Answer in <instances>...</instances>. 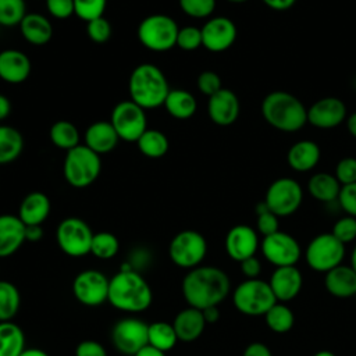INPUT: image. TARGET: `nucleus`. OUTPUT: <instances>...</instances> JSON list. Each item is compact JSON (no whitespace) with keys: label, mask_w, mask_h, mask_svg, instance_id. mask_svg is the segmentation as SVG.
Listing matches in <instances>:
<instances>
[{"label":"nucleus","mask_w":356,"mask_h":356,"mask_svg":"<svg viewBox=\"0 0 356 356\" xmlns=\"http://www.w3.org/2000/svg\"><path fill=\"white\" fill-rule=\"evenodd\" d=\"M231 281L225 271L216 266H197L182 280V295L188 306L203 310L218 306L229 293Z\"/></svg>","instance_id":"obj_1"},{"label":"nucleus","mask_w":356,"mask_h":356,"mask_svg":"<svg viewBox=\"0 0 356 356\" xmlns=\"http://www.w3.org/2000/svg\"><path fill=\"white\" fill-rule=\"evenodd\" d=\"M153 293L149 282L135 270L122 268L110 278L107 302L128 313H139L152 305Z\"/></svg>","instance_id":"obj_2"},{"label":"nucleus","mask_w":356,"mask_h":356,"mask_svg":"<svg viewBox=\"0 0 356 356\" xmlns=\"http://www.w3.org/2000/svg\"><path fill=\"white\" fill-rule=\"evenodd\" d=\"M261 115L273 128L282 132H296L307 122V108L292 93L274 90L261 102Z\"/></svg>","instance_id":"obj_3"},{"label":"nucleus","mask_w":356,"mask_h":356,"mask_svg":"<svg viewBox=\"0 0 356 356\" xmlns=\"http://www.w3.org/2000/svg\"><path fill=\"white\" fill-rule=\"evenodd\" d=\"M128 92L132 102L149 110L163 106L170 86L164 72L157 65L142 63L136 65L129 75Z\"/></svg>","instance_id":"obj_4"},{"label":"nucleus","mask_w":356,"mask_h":356,"mask_svg":"<svg viewBox=\"0 0 356 356\" xmlns=\"http://www.w3.org/2000/svg\"><path fill=\"white\" fill-rule=\"evenodd\" d=\"M102 171L100 156L86 145H78L67 150L63 163V175L72 188H86L92 185Z\"/></svg>","instance_id":"obj_5"},{"label":"nucleus","mask_w":356,"mask_h":356,"mask_svg":"<svg viewBox=\"0 0 356 356\" xmlns=\"http://www.w3.org/2000/svg\"><path fill=\"white\" fill-rule=\"evenodd\" d=\"M232 302L236 310L245 316H264L268 309L277 303V299L267 281L260 278L242 281L232 293Z\"/></svg>","instance_id":"obj_6"},{"label":"nucleus","mask_w":356,"mask_h":356,"mask_svg":"<svg viewBox=\"0 0 356 356\" xmlns=\"http://www.w3.org/2000/svg\"><path fill=\"white\" fill-rule=\"evenodd\" d=\"M178 24L165 14H150L138 25V39L152 51H167L177 44Z\"/></svg>","instance_id":"obj_7"},{"label":"nucleus","mask_w":356,"mask_h":356,"mask_svg":"<svg viewBox=\"0 0 356 356\" xmlns=\"http://www.w3.org/2000/svg\"><path fill=\"white\" fill-rule=\"evenodd\" d=\"M345 257V245L331 232L316 235L306 246L305 260L307 266L317 273H328L342 264Z\"/></svg>","instance_id":"obj_8"},{"label":"nucleus","mask_w":356,"mask_h":356,"mask_svg":"<svg viewBox=\"0 0 356 356\" xmlns=\"http://www.w3.org/2000/svg\"><path fill=\"white\" fill-rule=\"evenodd\" d=\"M206 253V238L195 229H184L178 232L168 245V256L171 261L186 270L200 266Z\"/></svg>","instance_id":"obj_9"},{"label":"nucleus","mask_w":356,"mask_h":356,"mask_svg":"<svg viewBox=\"0 0 356 356\" xmlns=\"http://www.w3.org/2000/svg\"><path fill=\"white\" fill-rule=\"evenodd\" d=\"M93 232L86 221L78 217H67L57 225L56 241L61 252L71 257H82L90 253Z\"/></svg>","instance_id":"obj_10"},{"label":"nucleus","mask_w":356,"mask_h":356,"mask_svg":"<svg viewBox=\"0 0 356 356\" xmlns=\"http://www.w3.org/2000/svg\"><path fill=\"white\" fill-rule=\"evenodd\" d=\"M264 202L275 216L286 217L300 207L303 202V189L296 179L282 177L270 184L266 191Z\"/></svg>","instance_id":"obj_11"},{"label":"nucleus","mask_w":356,"mask_h":356,"mask_svg":"<svg viewBox=\"0 0 356 356\" xmlns=\"http://www.w3.org/2000/svg\"><path fill=\"white\" fill-rule=\"evenodd\" d=\"M110 122L114 127L120 140L135 142L147 129V120L145 108L135 102L122 100L118 102L111 111Z\"/></svg>","instance_id":"obj_12"},{"label":"nucleus","mask_w":356,"mask_h":356,"mask_svg":"<svg viewBox=\"0 0 356 356\" xmlns=\"http://www.w3.org/2000/svg\"><path fill=\"white\" fill-rule=\"evenodd\" d=\"M147 327L145 321L136 317H124L111 328V343L122 355L134 356L147 342Z\"/></svg>","instance_id":"obj_13"},{"label":"nucleus","mask_w":356,"mask_h":356,"mask_svg":"<svg viewBox=\"0 0 356 356\" xmlns=\"http://www.w3.org/2000/svg\"><path fill=\"white\" fill-rule=\"evenodd\" d=\"M260 250L264 259L275 267L296 266L302 253L299 242L284 231H277L275 234L263 236Z\"/></svg>","instance_id":"obj_14"},{"label":"nucleus","mask_w":356,"mask_h":356,"mask_svg":"<svg viewBox=\"0 0 356 356\" xmlns=\"http://www.w3.org/2000/svg\"><path fill=\"white\" fill-rule=\"evenodd\" d=\"M108 284L110 278L102 271L83 270L72 281V293L75 299L85 306H100L107 302Z\"/></svg>","instance_id":"obj_15"},{"label":"nucleus","mask_w":356,"mask_h":356,"mask_svg":"<svg viewBox=\"0 0 356 356\" xmlns=\"http://www.w3.org/2000/svg\"><path fill=\"white\" fill-rule=\"evenodd\" d=\"M200 29L202 46L213 53L228 50L236 39V25L228 17L209 18Z\"/></svg>","instance_id":"obj_16"},{"label":"nucleus","mask_w":356,"mask_h":356,"mask_svg":"<svg viewBox=\"0 0 356 356\" xmlns=\"http://www.w3.org/2000/svg\"><path fill=\"white\" fill-rule=\"evenodd\" d=\"M346 106L338 97H323L307 108V122L318 129H331L341 125L346 115Z\"/></svg>","instance_id":"obj_17"},{"label":"nucleus","mask_w":356,"mask_h":356,"mask_svg":"<svg viewBox=\"0 0 356 356\" xmlns=\"http://www.w3.org/2000/svg\"><path fill=\"white\" fill-rule=\"evenodd\" d=\"M260 248L259 235L254 228L246 224H238L232 227L225 236V252L227 254L241 263L245 259L256 256Z\"/></svg>","instance_id":"obj_18"},{"label":"nucleus","mask_w":356,"mask_h":356,"mask_svg":"<svg viewBox=\"0 0 356 356\" xmlns=\"http://www.w3.org/2000/svg\"><path fill=\"white\" fill-rule=\"evenodd\" d=\"M268 284L277 302L286 303L299 295L303 285V275L296 266L275 267Z\"/></svg>","instance_id":"obj_19"},{"label":"nucleus","mask_w":356,"mask_h":356,"mask_svg":"<svg viewBox=\"0 0 356 356\" xmlns=\"http://www.w3.org/2000/svg\"><path fill=\"white\" fill-rule=\"evenodd\" d=\"M207 113L210 120L217 125L227 127L234 124L239 115L238 96L231 89H220L209 97Z\"/></svg>","instance_id":"obj_20"},{"label":"nucleus","mask_w":356,"mask_h":356,"mask_svg":"<svg viewBox=\"0 0 356 356\" xmlns=\"http://www.w3.org/2000/svg\"><path fill=\"white\" fill-rule=\"evenodd\" d=\"M31 74L29 57L17 49L0 51V79L8 83H21Z\"/></svg>","instance_id":"obj_21"},{"label":"nucleus","mask_w":356,"mask_h":356,"mask_svg":"<svg viewBox=\"0 0 356 356\" xmlns=\"http://www.w3.org/2000/svg\"><path fill=\"white\" fill-rule=\"evenodd\" d=\"M25 242V224L15 214H0V259L14 254Z\"/></svg>","instance_id":"obj_22"},{"label":"nucleus","mask_w":356,"mask_h":356,"mask_svg":"<svg viewBox=\"0 0 356 356\" xmlns=\"http://www.w3.org/2000/svg\"><path fill=\"white\" fill-rule=\"evenodd\" d=\"M120 138L110 121H96L85 131V143L99 156L110 153L115 149Z\"/></svg>","instance_id":"obj_23"},{"label":"nucleus","mask_w":356,"mask_h":356,"mask_svg":"<svg viewBox=\"0 0 356 356\" xmlns=\"http://www.w3.org/2000/svg\"><path fill=\"white\" fill-rule=\"evenodd\" d=\"M172 327L177 332L178 341L192 342L203 334L206 328V320L202 310L188 306L177 313L172 321Z\"/></svg>","instance_id":"obj_24"},{"label":"nucleus","mask_w":356,"mask_h":356,"mask_svg":"<svg viewBox=\"0 0 356 356\" xmlns=\"http://www.w3.org/2000/svg\"><path fill=\"white\" fill-rule=\"evenodd\" d=\"M50 199L46 193L29 192L21 202L18 217L25 225H42L50 214Z\"/></svg>","instance_id":"obj_25"},{"label":"nucleus","mask_w":356,"mask_h":356,"mask_svg":"<svg viewBox=\"0 0 356 356\" xmlns=\"http://www.w3.org/2000/svg\"><path fill=\"white\" fill-rule=\"evenodd\" d=\"M324 285L335 298H350L356 295V271L350 264H339L325 273Z\"/></svg>","instance_id":"obj_26"},{"label":"nucleus","mask_w":356,"mask_h":356,"mask_svg":"<svg viewBox=\"0 0 356 356\" xmlns=\"http://www.w3.org/2000/svg\"><path fill=\"white\" fill-rule=\"evenodd\" d=\"M22 38L35 46H42L53 38V25L50 19L39 13H26L18 25Z\"/></svg>","instance_id":"obj_27"},{"label":"nucleus","mask_w":356,"mask_h":356,"mask_svg":"<svg viewBox=\"0 0 356 356\" xmlns=\"http://www.w3.org/2000/svg\"><path fill=\"white\" fill-rule=\"evenodd\" d=\"M320 147L313 140H299L293 143L286 154L288 165L299 172L313 170L320 161Z\"/></svg>","instance_id":"obj_28"},{"label":"nucleus","mask_w":356,"mask_h":356,"mask_svg":"<svg viewBox=\"0 0 356 356\" xmlns=\"http://www.w3.org/2000/svg\"><path fill=\"white\" fill-rule=\"evenodd\" d=\"M163 106L171 117L188 120L196 113L197 102L195 96L185 89H170Z\"/></svg>","instance_id":"obj_29"},{"label":"nucleus","mask_w":356,"mask_h":356,"mask_svg":"<svg viewBox=\"0 0 356 356\" xmlns=\"http://www.w3.org/2000/svg\"><path fill=\"white\" fill-rule=\"evenodd\" d=\"M342 185L338 182L334 174L330 172H316L310 177L307 182L309 193L320 202L328 203L332 200H338Z\"/></svg>","instance_id":"obj_30"},{"label":"nucleus","mask_w":356,"mask_h":356,"mask_svg":"<svg viewBox=\"0 0 356 356\" xmlns=\"http://www.w3.org/2000/svg\"><path fill=\"white\" fill-rule=\"evenodd\" d=\"M25 349V335L13 321H0V356H19Z\"/></svg>","instance_id":"obj_31"},{"label":"nucleus","mask_w":356,"mask_h":356,"mask_svg":"<svg viewBox=\"0 0 356 356\" xmlns=\"http://www.w3.org/2000/svg\"><path fill=\"white\" fill-rule=\"evenodd\" d=\"M24 149L21 132L11 125H0V165L13 163Z\"/></svg>","instance_id":"obj_32"},{"label":"nucleus","mask_w":356,"mask_h":356,"mask_svg":"<svg viewBox=\"0 0 356 356\" xmlns=\"http://www.w3.org/2000/svg\"><path fill=\"white\" fill-rule=\"evenodd\" d=\"M139 152L149 159L163 157L170 147L168 138L159 129L147 128L136 140Z\"/></svg>","instance_id":"obj_33"},{"label":"nucleus","mask_w":356,"mask_h":356,"mask_svg":"<svg viewBox=\"0 0 356 356\" xmlns=\"http://www.w3.org/2000/svg\"><path fill=\"white\" fill-rule=\"evenodd\" d=\"M147 345L157 348L163 352L171 350L178 342L177 332L172 327V323L167 321H154L147 327Z\"/></svg>","instance_id":"obj_34"},{"label":"nucleus","mask_w":356,"mask_h":356,"mask_svg":"<svg viewBox=\"0 0 356 356\" xmlns=\"http://www.w3.org/2000/svg\"><path fill=\"white\" fill-rule=\"evenodd\" d=\"M49 138L50 142L63 150H70L75 146L79 145V131L75 127V124H72L71 121L67 120H60L56 121L49 131Z\"/></svg>","instance_id":"obj_35"},{"label":"nucleus","mask_w":356,"mask_h":356,"mask_svg":"<svg viewBox=\"0 0 356 356\" xmlns=\"http://www.w3.org/2000/svg\"><path fill=\"white\" fill-rule=\"evenodd\" d=\"M264 320L267 327L277 334L288 332L289 330H292L295 324L293 312L291 310L289 306H286L282 302L274 303L264 314Z\"/></svg>","instance_id":"obj_36"},{"label":"nucleus","mask_w":356,"mask_h":356,"mask_svg":"<svg viewBox=\"0 0 356 356\" xmlns=\"http://www.w3.org/2000/svg\"><path fill=\"white\" fill-rule=\"evenodd\" d=\"M19 305L18 288L10 281L0 280V321H11L19 310Z\"/></svg>","instance_id":"obj_37"},{"label":"nucleus","mask_w":356,"mask_h":356,"mask_svg":"<svg viewBox=\"0 0 356 356\" xmlns=\"http://www.w3.org/2000/svg\"><path fill=\"white\" fill-rule=\"evenodd\" d=\"M120 250V241L118 238L107 231H100L93 234L90 253L100 259V260H110L113 259Z\"/></svg>","instance_id":"obj_38"},{"label":"nucleus","mask_w":356,"mask_h":356,"mask_svg":"<svg viewBox=\"0 0 356 356\" xmlns=\"http://www.w3.org/2000/svg\"><path fill=\"white\" fill-rule=\"evenodd\" d=\"M25 15V0H0V26L19 25Z\"/></svg>","instance_id":"obj_39"},{"label":"nucleus","mask_w":356,"mask_h":356,"mask_svg":"<svg viewBox=\"0 0 356 356\" xmlns=\"http://www.w3.org/2000/svg\"><path fill=\"white\" fill-rule=\"evenodd\" d=\"M107 0H74V14L85 21L89 22L99 17H103L106 11Z\"/></svg>","instance_id":"obj_40"},{"label":"nucleus","mask_w":356,"mask_h":356,"mask_svg":"<svg viewBox=\"0 0 356 356\" xmlns=\"http://www.w3.org/2000/svg\"><path fill=\"white\" fill-rule=\"evenodd\" d=\"M178 4L192 18H207L216 8V0H178Z\"/></svg>","instance_id":"obj_41"},{"label":"nucleus","mask_w":356,"mask_h":356,"mask_svg":"<svg viewBox=\"0 0 356 356\" xmlns=\"http://www.w3.org/2000/svg\"><path fill=\"white\" fill-rule=\"evenodd\" d=\"M179 49L185 51L196 50L202 46V29L193 25H186L178 29L177 44Z\"/></svg>","instance_id":"obj_42"},{"label":"nucleus","mask_w":356,"mask_h":356,"mask_svg":"<svg viewBox=\"0 0 356 356\" xmlns=\"http://www.w3.org/2000/svg\"><path fill=\"white\" fill-rule=\"evenodd\" d=\"M331 234L343 245L356 239V217L345 216L335 221Z\"/></svg>","instance_id":"obj_43"},{"label":"nucleus","mask_w":356,"mask_h":356,"mask_svg":"<svg viewBox=\"0 0 356 356\" xmlns=\"http://www.w3.org/2000/svg\"><path fill=\"white\" fill-rule=\"evenodd\" d=\"M86 33L95 43H106L111 36V25L104 17L86 22Z\"/></svg>","instance_id":"obj_44"},{"label":"nucleus","mask_w":356,"mask_h":356,"mask_svg":"<svg viewBox=\"0 0 356 356\" xmlns=\"http://www.w3.org/2000/svg\"><path fill=\"white\" fill-rule=\"evenodd\" d=\"M335 178L341 185H349L356 182V159L343 157L335 167Z\"/></svg>","instance_id":"obj_45"},{"label":"nucleus","mask_w":356,"mask_h":356,"mask_svg":"<svg viewBox=\"0 0 356 356\" xmlns=\"http://www.w3.org/2000/svg\"><path fill=\"white\" fill-rule=\"evenodd\" d=\"M197 89L207 97L217 93L220 89H222L220 75L210 70L200 72V75L197 76Z\"/></svg>","instance_id":"obj_46"},{"label":"nucleus","mask_w":356,"mask_h":356,"mask_svg":"<svg viewBox=\"0 0 356 356\" xmlns=\"http://www.w3.org/2000/svg\"><path fill=\"white\" fill-rule=\"evenodd\" d=\"M338 202L341 209L352 217H356V182L349 185H342Z\"/></svg>","instance_id":"obj_47"},{"label":"nucleus","mask_w":356,"mask_h":356,"mask_svg":"<svg viewBox=\"0 0 356 356\" xmlns=\"http://www.w3.org/2000/svg\"><path fill=\"white\" fill-rule=\"evenodd\" d=\"M49 14L57 19H67L74 14V0H44Z\"/></svg>","instance_id":"obj_48"},{"label":"nucleus","mask_w":356,"mask_h":356,"mask_svg":"<svg viewBox=\"0 0 356 356\" xmlns=\"http://www.w3.org/2000/svg\"><path fill=\"white\" fill-rule=\"evenodd\" d=\"M256 227H257V232L261 234L263 236H268L271 234H275L277 231H280L278 216H275L270 210H267L261 214H257Z\"/></svg>","instance_id":"obj_49"},{"label":"nucleus","mask_w":356,"mask_h":356,"mask_svg":"<svg viewBox=\"0 0 356 356\" xmlns=\"http://www.w3.org/2000/svg\"><path fill=\"white\" fill-rule=\"evenodd\" d=\"M75 356H107V350L100 342L85 339L76 345Z\"/></svg>","instance_id":"obj_50"},{"label":"nucleus","mask_w":356,"mask_h":356,"mask_svg":"<svg viewBox=\"0 0 356 356\" xmlns=\"http://www.w3.org/2000/svg\"><path fill=\"white\" fill-rule=\"evenodd\" d=\"M239 264H241V271L246 277V280L259 278V275L261 273V263H260V260L256 256L245 259Z\"/></svg>","instance_id":"obj_51"},{"label":"nucleus","mask_w":356,"mask_h":356,"mask_svg":"<svg viewBox=\"0 0 356 356\" xmlns=\"http://www.w3.org/2000/svg\"><path fill=\"white\" fill-rule=\"evenodd\" d=\"M242 356H273V353L266 343L252 342L245 348Z\"/></svg>","instance_id":"obj_52"},{"label":"nucleus","mask_w":356,"mask_h":356,"mask_svg":"<svg viewBox=\"0 0 356 356\" xmlns=\"http://www.w3.org/2000/svg\"><path fill=\"white\" fill-rule=\"evenodd\" d=\"M43 238L42 225H25V241L38 242Z\"/></svg>","instance_id":"obj_53"},{"label":"nucleus","mask_w":356,"mask_h":356,"mask_svg":"<svg viewBox=\"0 0 356 356\" xmlns=\"http://www.w3.org/2000/svg\"><path fill=\"white\" fill-rule=\"evenodd\" d=\"M268 8L275 10V11H285L289 10L296 0H261Z\"/></svg>","instance_id":"obj_54"},{"label":"nucleus","mask_w":356,"mask_h":356,"mask_svg":"<svg viewBox=\"0 0 356 356\" xmlns=\"http://www.w3.org/2000/svg\"><path fill=\"white\" fill-rule=\"evenodd\" d=\"M203 313V317L206 320V324H214L218 321L220 318V310H218V306H210V307H206L202 310Z\"/></svg>","instance_id":"obj_55"},{"label":"nucleus","mask_w":356,"mask_h":356,"mask_svg":"<svg viewBox=\"0 0 356 356\" xmlns=\"http://www.w3.org/2000/svg\"><path fill=\"white\" fill-rule=\"evenodd\" d=\"M11 113V103L8 97H6L3 93H0V121L6 120Z\"/></svg>","instance_id":"obj_56"},{"label":"nucleus","mask_w":356,"mask_h":356,"mask_svg":"<svg viewBox=\"0 0 356 356\" xmlns=\"http://www.w3.org/2000/svg\"><path fill=\"white\" fill-rule=\"evenodd\" d=\"M134 356H165V352H163L157 348H153L152 345H146L139 352H136Z\"/></svg>","instance_id":"obj_57"},{"label":"nucleus","mask_w":356,"mask_h":356,"mask_svg":"<svg viewBox=\"0 0 356 356\" xmlns=\"http://www.w3.org/2000/svg\"><path fill=\"white\" fill-rule=\"evenodd\" d=\"M346 128L349 134L356 138V113H352L349 117H346Z\"/></svg>","instance_id":"obj_58"},{"label":"nucleus","mask_w":356,"mask_h":356,"mask_svg":"<svg viewBox=\"0 0 356 356\" xmlns=\"http://www.w3.org/2000/svg\"><path fill=\"white\" fill-rule=\"evenodd\" d=\"M19 356H49V353L39 348H25Z\"/></svg>","instance_id":"obj_59"},{"label":"nucleus","mask_w":356,"mask_h":356,"mask_svg":"<svg viewBox=\"0 0 356 356\" xmlns=\"http://www.w3.org/2000/svg\"><path fill=\"white\" fill-rule=\"evenodd\" d=\"M350 267L356 271V245H355V248L352 250V254H350Z\"/></svg>","instance_id":"obj_60"},{"label":"nucleus","mask_w":356,"mask_h":356,"mask_svg":"<svg viewBox=\"0 0 356 356\" xmlns=\"http://www.w3.org/2000/svg\"><path fill=\"white\" fill-rule=\"evenodd\" d=\"M313 356H335V353H332L331 350H318Z\"/></svg>","instance_id":"obj_61"},{"label":"nucleus","mask_w":356,"mask_h":356,"mask_svg":"<svg viewBox=\"0 0 356 356\" xmlns=\"http://www.w3.org/2000/svg\"><path fill=\"white\" fill-rule=\"evenodd\" d=\"M228 1H231V3H245L248 0H228Z\"/></svg>","instance_id":"obj_62"}]
</instances>
